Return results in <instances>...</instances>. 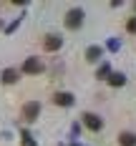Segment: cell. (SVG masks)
Listing matches in <instances>:
<instances>
[{"instance_id":"obj_1","label":"cell","mask_w":136,"mask_h":146,"mask_svg":"<svg viewBox=\"0 0 136 146\" xmlns=\"http://www.w3.org/2000/svg\"><path fill=\"white\" fill-rule=\"evenodd\" d=\"M63 23H66L68 30H78L83 25V10H81V8H71V10L66 13V20H63Z\"/></svg>"},{"instance_id":"obj_2","label":"cell","mask_w":136,"mask_h":146,"mask_svg":"<svg viewBox=\"0 0 136 146\" xmlns=\"http://www.w3.org/2000/svg\"><path fill=\"white\" fill-rule=\"evenodd\" d=\"M40 71H43V63H40L38 56H28L20 66V73H25V76H38Z\"/></svg>"},{"instance_id":"obj_3","label":"cell","mask_w":136,"mask_h":146,"mask_svg":"<svg viewBox=\"0 0 136 146\" xmlns=\"http://www.w3.org/2000/svg\"><path fill=\"white\" fill-rule=\"evenodd\" d=\"M81 118H83V126H86L88 131H93V133H98L101 129H103V118L98 116V113H91V111H86Z\"/></svg>"},{"instance_id":"obj_4","label":"cell","mask_w":136,"mask_h":146,"mask_svg":"<svg viewBox=\"0 0 136 146\" xmlns=\"http://www.w3.org/2000/svg\"><path fill=\"white\" fill-rule=\"evenodd\" d=\"M40 116V103L38 101H28L23 106V118H25V123H33V121H38Z\"/></svg>"},{"instance_id":"obj_5","label":"cell","mask_w":136,"mask_h":146,"mask_svg":"<svg viewBox=\"0 0 136 146\" xmlns=\"http://www.w3.org/2000/svg\"><path fill=\"white\" fill-rule=\"evenodd\" d=\"M60 45H63V38H60L58 33H48L43 38V48L48 50V53H56V50H60Z\"/></svg>"},{"instance_id":"obj_6","label":"cell","mask_w":136,"mask_h":146,"mask_svg":"<svg viewBox=\"0 0 136 146\" xmlns=\"http://www.w3.org/2000/svg\"><path fill=\"white\" fill-rule=\"evenodd\" d=\"M53 103H56V106H63V108H71L76 103V96L68 93V91H58V93L53 96Z\"/></svg>"},{"instance_id":"obj_7","label":"cell","mask_w":136,"mask_h":146,"mask_svg":"<svg viewBox=\"0 0 136 146\" xmlns=\"http://www.w3.org/2000/svg\"><path fill=\"white\" fill-rule=\"evenodd\" d=\"M86 60L88 63H103V45H88L86 48Z\"/></svg>"},{"instance_id":"obj_8","label":"cell","mask_w":136,"mask_h":146,"mask_svg":"<svg viewBox=\"0 0 136 146\" xmlns=\"http://www.w3.org/2000/svg\"><path fill=\"white\" fill-rule=\"evenodd\" d=\"M18 78H20V71H18V68H5V71L0 73V81H3V83H8V86L18 83Z\"/></svg>"},{"instance_id":"obj_9","label":"cell","mask_w":136,"mask_h":146,"mask_svg":"<svg viewBox=\"0 0 136 146\" xmlns=\"http://www.w3.org/2000/svg\"><path fill=\"white\" fill-rule=\"evenodd\" d=\"M119 146H136V133L134 131H121L119 133Z\"/></svg>"},{"instance_id":"obj_10","label":"cell","mask_w":136,"mask_h":146,"mask_svg":"<svg viewBox=\"0 0 136 146\" xmlns=\"http://www.w3.org/2000/svg\"><path fill=\"white\" fill-rule=\"evenodd\" d=\"M111 66H108V60H103V63H98V68H96V78H101V81H108L111 78Z\"/></svg>"},{"instance_id":"obj_11","label":"cell","mask_w":136,"mask_h":146,"mask_svg":"<svg viewBox=\"0 0 136 146\" xmlns=\"http://www.w3.org/2000/svg\"><path fill=\"white\" fill-rule=\"evenodd\" d=\"M108 86H113V88H121V86H126V76H123V73H111V78H108Z\"/></svg>"},{"instance_id":"obj_12","label":"cell","mask_w":136,"mask_h":146,"mask_svg":"<svg viewBox=\"0 0 136 146\" xmlns=\"http://www.w3.org/2000/svg\"><path fill=\"white\" fill-rule=\"evenodd\" d=\"M106 48H108L111 53H119V48H121V40H119V38H108V43H106Z\"/></svg>"},{"instance_id":"obj_13","label":"cell","mask_w":136,"mask_h":146,"mask_svg":"<svg viewBox=\"0 0 136 146\" xmlns=\"http://www.w3.org/2000/svg\"><path fill=\"white\" fill-rule=\"evenodd\" d=\"M23 146H38V141H35L28 131H23Z\"/></svg>"},{"instance_id":"obj_14","label":"cell","mask_w":136,"mask_h":146,"mask_svg":"<svg viewBox=\"0 0 136 146\" xmlns=\"http://www.w3.org/2000/svg\"><path fill=\"white\" fill-rule=\"evenodd\" d=\"M20 28V18H15L13 23H10V25H5V33H8V35H10V33H15V30Z\"/></svg>"},{"instance_id":"obj_15","label":"cell","mask_w":136,"mask_h":146,"mask_svg":"<svg viewBox=\"0 0 136 146\" xmlns=\"http://www.w3.org/2000/svg\"><path fill=\"white\" fill-rule=\"evenodd\" d=\"M126 30H129V33H134V35H136V15H131V18L126 20Z\"/></svg>"},{"instance_id":"obj_16","label":"cell","mask_w":136,"mask_h":146,"mask_svg":"<svg viewBox=\"0 0 136 146\" xmlns=\"http://www.w3.org/2000/svg\"><path fill=\"white\" fill-rule=\"evenodd\" d=\"M0 28H3V20H0Z\"/></svg>"},{"instance_id":"obj_17","label":"cell","mask_w":136,"mask_h":146,"mask_svg":"<svg viewBox=\"0 0 136 146\" xmlns=\"http://www.w3.org/2000/svg\"><path fill=\"white\" fill-rule=\"evenodd\" d=\"M134 10H136V3H134Z\"/></svg>"}]
</instances>
